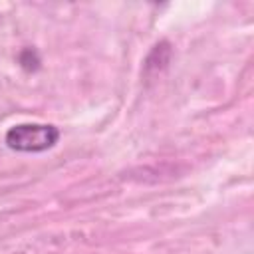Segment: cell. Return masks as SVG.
Returning a JSON list of instances; mask_svg holds the SVG:
<instances>
[{
	"label": "cell",
	"mask_w": 254,
	"mask_h": 254,
	"mask_svg": "<svg viewBox=\"0 0 254 254\" xmlns=\"http://www.w3.org/2000/svg\"><path fill=\"white\" fill-rule=\"evenodd\" d=\"M60 139V131L48 123H20L6 131V145L18 153H42L52 149Z\"/></svg>",
	"instance_id": "cell-1"
}]
</instances>
